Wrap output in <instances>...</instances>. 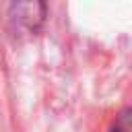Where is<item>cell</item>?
<instances>
[{
  "label": "cell",
  "instance_id": "1",
  "mask_svg": "<svg viewBox=\"0 0 132 132\" xmlns=\"http://www.w3.org/2000/svg\"><path fill=\"white\" fill-rule=\"evenodd\" d=\"M47 16L45 0H10V19L27 29L29 33H37Z\"/></svg>",
  "mask_w": 132,
  "mask_h": 132
},
{
  "label": "cell",
  "instance_id": "2",
  "mask_svg": "<svg viewBox=\"0 0 132 132\" xmlns=\"http://www.w3.org/2000/svg\"><path fill=\"white\" fill-rule=\"evenodd\" d=\"M111 132H132V107L124 109L116 118V122L111 126Z\"/></svg>",
  "mask_w": 132,
  "mask_h": 132
}]
</instances>
